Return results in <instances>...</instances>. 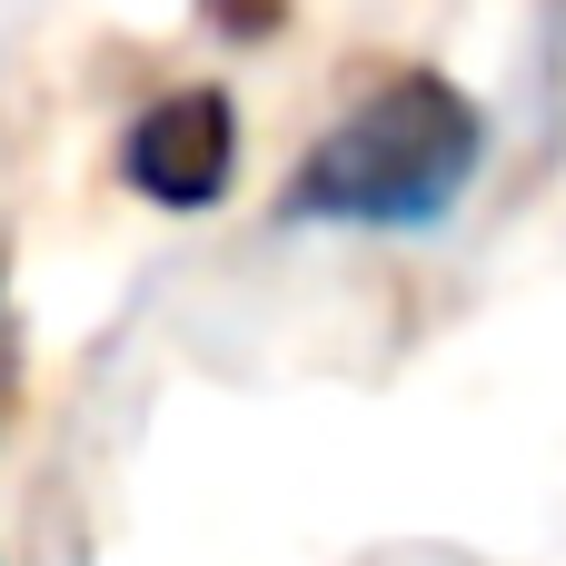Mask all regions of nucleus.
Here are the masks:
<instances>
[{
    "instance_id": "1",
    "label": "nucleus",
    "mask_w": 566,
    "mask_h": 566,
    "mask_svg": "<svg viewBox=\"0 0 566 566\" xmlns=\"http://www.w3.org/2000/svg\"><path fill=\"white\" fill-rule=\"evenodd\" d=\"M488 159V109L438 80L398 70L378 80L348 119L308 139V159L279 189V219H328V229H438Z\"/></svg>"
},
{
    "instance_id": "2",
    "label": "nucleus",
    "mask_w": 566,
    "mask_h": 566,
    "mask_svg": "<svg viewBox=\"0 0 566 566\" xmlns=\"http://www.w3.org/2000/svg\"><path fill=\"white\" fill-rule=\"evenodd\" d=\"M229 169H239V109L229 90H169L129 119L119 139V179L149 199V209H219L229 199Z\"/></svg>"
},
{
    "instance_id": "3",
    "label": "nucleus",
    "mask_w": 566,
    "mask_h": 566,
    "mask_svg": "<svg viewBox=\"0 0 566 566\" xmlns=\"http://www.w3.org/2000/svg\"><path fill=\"white\" fill-rule=\"evenodd\" d=\"M199 10H209V20H219V30H229V40H269V30H279V10H289V0H199Z\"/></svg>"
}]
</instances>
